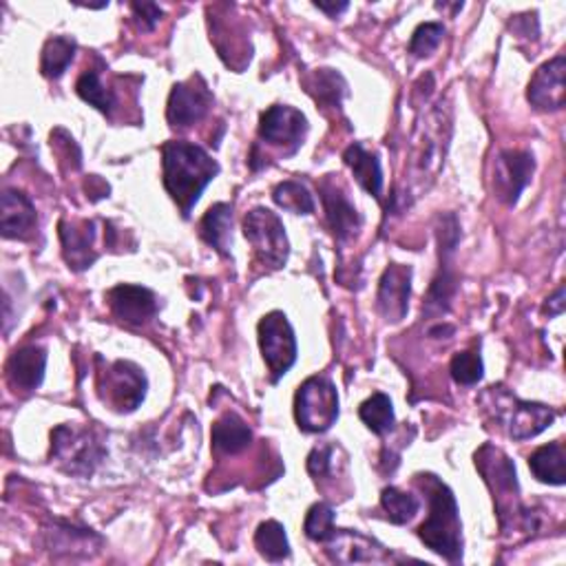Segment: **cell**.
<instances>
[{
  "instance_id": "cell-1",
  "label": "cell",
  "mask_w": 566,
  "mask_h": 566,
  "mask_svg": "<svg viewBox=\"0 0 566 566\" xmlns=\"http://www.w3.org/2000/svg\"><path fill=\"white\" fill-rule=\"evenodd\" d=\"M165 189L189 217L200 202L204 189L219 176V165L197 145L182 139H171L162 147Z\"/></svg>"
},
{
  "instance_id": "cell-2",
  "label": "cell",
  "mask_w": 566,
  "mask_h": 566,
  "mask_svg": "<svg viewBox=\"0 0 566 566\" xmlns=\"http://www.w3.org/2000/svg\"><path fill=\"white\" fill-rule=\"evenodd\" d=\"M416 483L428 496L430 516L418 527L422 544L456 564L463 559V522L459 516V502L454 491L434 474H418Z\"/></svg>"
},
{
  "instance_id": "cell-3",
  "label": "cell",
  "mask_w": 566,
  "mask_h": 566,
  "mask_svg": "<svg viewBox=\"0 0 566 566\" xmlns=\"http://www.w3.org/2000/svg\"><path fill=\"white\" fill-rule=\"evenodd\" d=\"M450 115L448 109L437 106L422 122H418V128L411 139V158H409V180L405 184L403 195H396V200H403V204H409L418 197V193L437 180L445 165V154L450 147Z\"/></svg>"
},
{
  "instance_id": "cell-4",
  "label": "cell",
  "mask_w": 566,
  "mask_h": 566,
  "mask_svg": "<svg viewBox=\"0 0 566 566\" xmlns=\"http://www.w3.org/2000/svg\"><path fill=\"white\" fill-rule=\"evenodd\" d=\"M476 469L483 474L487 487L494 494L502 531L509 522L513 524V529L520 524L524 531H531V516L520 505V485L511 459L502 450L485 445L476 454Z\"/></svg>"
},
{
  "instance_id": "cell-5",
  "label": "cell",
  "mask_w": 566,
  "mask_h": 566,
  "mask_svg": "<svg viewBox=\"0 0 566 566\" xmlns=\"http://www.w3.org/2000/svg\"><path fill=\"white\" fill-rule=\"evenodd\" d=\"M487 398H491L494 416L502 422L513 441H529L542 434L555 420V411L540 403L518 400L502 387H489Z\"/></svg>"
},
{
  "instance_id": "cell-6",
  "label": "cell",
  "mask_w": 566,
  "mask_h": 566,
  "mask_svg": "<svg viewBox=\"0 0 566 566\" xmlns=\"http://www.w3.org/2000/svg\"><path fill=\"white\" fill-rule=\"evenodd\" d=\"M295 418L302 432L324 434L339 418V394L328 376L308 378L295 398Z\"/></svg>"
},
{
  "instance_id": "cell-7",
  "label": "cell",
  "mask_w": 566,
  "mask_h": 566,
  "mask_svg": "<svg viewBox=\"0 0 566 566\" xmlns=\"http://www.w3.org/2000/svg\"><path fill=\"white\" fill-rule=\"evenodd\" d=\"M244 235L252 246L254 259L268 268L279 270L286 265L291 254V244L286 237V228L276 213L268 208H252L244 217Z\"/></svg>"
},
{
  "instance_id": "cell-8",
  "label": "cell",
  "mask_w": 566,
  "mask_h": 566,
  "mask_svg": "<svg viewBox=\"0 0 566 566\" xmlns=\"http://www.w3.org/2000/svg\"><path fill=\"white\" fill-rule=\"evenodd\" d=\"M52 459L65 474L89 478L104 459V448L91 432L60 424L52 432Z\"/></svg>"
},
{
  "instance_id": "cell-9",
  "label": "cell",
  "mask_w": 566,
  "mask_h": 566,
  "mask_svg": "<svg viewBox=\"0 0 566 566\" xmlns=\"http://www.w3.org/2000/svg\"><path fill=\"white\" fill-rule=\"evenodd\" d=\"M308 133V117L288 104H272L259 117V139L283 158L295 156Z\"/></svg>"
},
{
  "instance_id": "cell-10",
  "label": "cell",
  "mask_w": 566,
  "mask_h": 566,
  "mask_svg": "<svg viewBox=\"0 0 566 566\" xmlns=\"http://www.w3.org/2000/svg\"><path fill=\"white\" fill-rule=\"evenodd\" d=\"M147 376L131 361H115L98 374V392L115 411H135L147 398Z\"/></svg>"
},
{
  "instance_id": "cell-11",
  "label": "cell",
  "mask_w": 566,
  "mask_h": 566,
  "mask_svg": "<svg viewBox=\"0 0 566 566\" xmlns=\"http://www.w3.org/2000/svg\"><path fill=\"white\" fill-rule=\"evenodd\" d=\"M259 346L270 370V381L276 383L288 374L297 361V339L288 317L274 310L259 321Z\"/></svg>"
},
{
  "instance_id": "cell-12",
  "label": "cell",
  "mask_w": 566,
  "mask_h": 566,
  "mask_svg": "<svg viewBox=\"0 0 566 566\" xmlns=\"http://www.w3.org/2000/svg\"><path fill=\"white\" fill-rule=\"evenodd\" d=\"M535 171V160L529 151H500L494 162V193L507 204L516 206L522 191L529 186Z\"/></svg>"
},
{
  "instance_id": "cell-13",
  "label": "cell",
  "mask_w": 566,
  "mask_h": 566,
  "mask_svg": "<svg viewBox=\"0 0 566 566\" xmlns=\"http://www.w3.org/2000/svg\"><path fill=\"white\" fill-rule=\"evenodd\" d=\"M213 106V93L208 91L206 82L195 76L189 82H180L173 87L167 117L173 128H191L193 124L202 122Z\"/></svg>"
},
{
  "instance_id": "cell-14",
  "label": "cell",
  "mask_w": 566,
  "mask_h": 566,
  "mask_svg": "<svg viewBox=\"0 0 566 566\" xmlns=\"http://www.w3.org/2000/svg\"><path fill=\"white\" fill-rule=\"evenodd\" d=\"M106 302L113 317L126 326H145L160 310L158 297L149 288L133 286V283H120L111 288Z\"/></svg>"
},
{
  "instance_id": "cell-15",
  "label": "cell",
  "mask_w": 566,
  "mask_h": 566,
  "mask_svg": "<svg viewBox=\"0 0 566 566\" xmlns=\"http://www.w3.org/2000/svg\"><path fill=\"white\" fill-rule=\"evenodd\" d=\"M411 297V268L403 263H392L378 283L376 310L385 321L398 324L405 319Z\"/></svg>"
},
{
  "instance_id": "cell-16",
  "label": "cell",
  "mask_w": 566,
  "mask_h": 566,
  "mask_svg": "<svg viewBox=\"0 0 566 566\" xmlns=\"http://www.w3.org/2000/svg\"><path fill=\"white\" fill-rule=\"evenodd\" d=\"M564 71L566 60L564 56H555L553 60L544 63L531 78L527 89V100L537 111H559L566 100V87H564Z\"/></svg>"
},
{
  "instance_id": "cell-17",
  "label": "cell",
  "mask_w": 566,
  "mask_h": 566,
  "mask_svg": "<svg viewBox=\"0 0 566 566\" xmlns=\"http://www.w3.org/2000/svg\"><path fill=\"white\" fill-rule=\"evenodd\" d=\"M326 553L330 555L332 562H339V564L385 562L392 557L383 544L350 529H335L330 540H326Z\"/></svg>"
},
{
  "instance_id": "cell-18",
  "label": "cell",
  "mask_w": 566,
  "mask_h": 566,
  "mask_svg": "<svg viewBox=\"0 0 566 566\" xmlns=\"http://www.w3.org/2000/svg\"><path fill=\"white\" fill-rule=\"evenodd\" d=\"M319 193H321L328 224H330L335 237L339 241H346L352 235H356L363 226V217L356 211V206L350 202V197L343 193V189L332 180V176H328L319 184Z\"/></svg>"
},
{
  "instance_id": "cell-19",
  "label": "cell",
  "mask_w": 566,
  "mask_h": 566,
  "mask_svg": "<svg viewBox=\"0 0 566 566\" xmlns=\"http://www.w3.org/2000/svg\"><path fill=\"white\" fill-rule=\"evenodd\" d=\"M0 226L5 239H30L38 226L34 202L25 193L8 189L0 202Z\"/></svg>"
},
{
  "instance_id": "cell-20",
  "label": "cell",
  "mask_w": 566,
  "mask_h": 566,
  "mask_svg": "<svg viewBox=\"0 0 566 566\" xmlns=\"http://www.w3.org/2000/svg\"><path fill=\"white\" fill-rule=\"evenodd\" d=\"M60 239H63V254L71 270L82 272L93 265L98 252L95 244V222H60Z\"/></svg>"
},
{
  "instance_id": "cell-21",
  "label": "cell",
  "mask_w": 566,
  "mask_h": 566,
  "mask_svg": "<svg viewBox=\"0 0 566 566\" xmlns=\"http://www.w3.org/2000/svg\"><path fill=\"white\" fill-rule=\"evenodd\" d=\"M47 367V352L38 346L16 350L8 361V378L16 389L34 392L41 387Z\"/></svg>"
},
{
  "instance_id": "cell-22",
  "label": "cell",
  "mask_w": 566,
  "mask_h": 566,
  "mask_svg": "<svg viewBox=\"0 0 566 566\" xmlns=\"http://www.w3.org/2000/svg\"><path fill=\"white\" fill-rule=\"evenodd\" d=\"M252 443V432L241 416L226 411L213 424V450L224 456H235Z\"/></svg>"
},
{
  "instance_id": "cell-23",
  "label": "cell",
  "mask_w": 566,
  "mask_h": 566,
  "mask_svg": "<svg viewBox=\"0 0 566 566\" xmlns=\"http://www.w3.org/2000/svg\"><path fill=\"white\" fill-rule=\"evenodd\" d=\"M343 162L352 169L356 182L361 184L363 191H367L370 195H374L376 200H381L383 195V171H381V162L374 154L365 151L363 145L354 142L343 154Z\"/></svg>"
},
{
  "instance_id": "cell-24",
  "label": "cell",
  "mask_w": 566,
  "mask_h": 566,
  "mask_svg": "<svg viewBox=\"0 0 566 566\" xmlns=\"http://www.w3.org/2000/svg\"><path fill=\"white\" fill-rule=\"evenodd\" d=\"M200 237L211 248H215L222 257H228L233 246V206L230 204L211 206L200 222Z\"/></svg>"
},
{
  "instance_id": "cell-25",
  "label": "cell",
  "mask_w": 566,
  "mask_h": 566,
  "mask_svg": "<svg viewBox=\"0 0 566 566\" xmlns=\"http://www.w3.org/2000/svg\"><path fill=\"white\" fill-rule=\"evenodd\" d=\"M564 463H566V454L562 443H548L529 456V467L533 476L540 483L555 485V487H562L566 483Z\"/></svg>"
},
{
  "instance_id": "cell-26",
  "label": "cell",
  "mask_w": 566,
  "mask_h": 566,
  "mask_svg": "<svg viewBox=\"0 0 566 566\" xmlns=\"http://www.w3.org/2000/svg\"><path fill=\"white\" fill-rule=\"evenodd\" d=\"M306 91L321 104L324 109H339L343 95L348 93V84L341 73L335 69H319L310 78H306Z\"/></svg>"
},
{
  "instance_id": "cell-27",
  "label": "cell",
  "mask_w": 566,
  "mask_h": 566,
  "mask_svg": "<svg viewBox=\"0 0 566 566\" xmlns=\"http://www.w3.org/2000/svg\"><path fill=\"white\" fill-rule=\"evenodd\" d=\"M254 546L270 562H281V559L291 557V544L286 537V529H283V524L276 520H268V522L259 524V529L254 533Z\"/></svg>"
},
{
  "instance_id": "cell-28",
  "label": "cell",
  "mask_w": 566,
  "mask_h": 566,
  "mask_svg": "<svg viewBox=\"0 0 566 566\" xmlns=\"http://www.w3.org/2000/svg\"><path fill=\"white\" fill-rule=\"evenodd\" d=\"M76 58V41L67 36H54L47 41L43 49V60H41V71L45 78H60L69 65Z\"/></svg>"
},
{
  "instance_id": "cell-29",
  "label": "cell",
  "mask_w": 566,
  "mask_h": 566,
  "mask_svg": "<svg viewBox=\"0 0 566 566\" xmlns=\"http://www.w3.org/2000/svg\"><path fill=\"white\" fill-rule=\"evenodd\" d=\"M359 416L361 420L367 424V430H372L374 434L383 437L387 432H392L394 428V405L389 400L387 394L383 392H376L372 394L359 409Z\"/></svg>"
},
{
  "instance_id": "cell-30",
  "label": "cell",
  "mask_w": 566,
  "mask_h": 566,
  "mask_svg": "<svg viewBox=\"0 0 566 566\" xmlns=\"http://www.w3.org/2000/svg\"><path fill=\"white\" fill-rule=\"evenodd\" d=\"M272 200L279 208L295 213V215H313L315 213V200H313L310 191L302 182H295V180L276 184L272 191Z\"/></svg>"
},
{
  "instance_id": "cell-31",
  "label": "cell",
  "mask_w": 566,
  "mask_h": 566,
  "mask_svg": "<svg viewBox=\"0 0 566 566\" xmlns=\"http://www.w3.org/2000/svg\"><path fill=\"white\" fill-rule=\"evenodd\" d=\"M76 91L78 95L89 102L91 106H95L98 111H102L104 115H111L113 106H115V100H113V93L109 87H104L100 73L95 69H87L78 82H76Z\"/></svg>"
},
{
  "instance_id": "cell-32",
  "label": "cell",
  "mask_w": 566,
  "mask_h": 566,
  "mask_svg": "<svg viewBox=\"0 0 566 566\" xmlns=\"http://www.w3.org/2000/svg\"><path fill=\"white\" fill-rule=\"evenodd\" d=\"M381 507L387 513V520L392 524H407L420 509V502L416 496L400 491L396 487H385L381 494Z\"/></svg>"
},
{
  "instance_id": "cell-33",
  "label": "cell",
  "mask_w": 566,
  "mask_h": 566,
  "mask_svg": "<svg viewBox=\"0 0 566 566\" xmlns=\"http://www.w3.org/2000/svg\"><path fill=\"white\" fill-rule=\"evenodd\" d=\"M450 372H452V376H454V381H456L459 385H476V383L483 378V372H485L480 352H478V350L459 352V354L452 359Z\"/></svg>"
},
{
  "instance_id": "cell-34",
  "label": "cell",
  "mask_w": 566,
  "mask_h": 566,
  "mask_svg": "<svg viewBox=\"0 0 566 566\" xmlns=\"http://www.w3.org/2000/svg\"><path fill=\"white\" fill-rule=\"evenodd\" d=\"M304 531L315 542H326L335 533V509L328 502H317L306 516Z\"/></svg>"
},
{
  "instance_id": "cell-35",
  "label": "cell",
  "mask_w": 566,
  "mask_h": 566,
  "mask_svg": "<svg viewBox=\"0 0 566 566\" xmlns=\"http://www.w3.org/2000/svg\"><path fill=\"white\" fill-rule=\"evenodd\" d=\"M445 36V27L443 23H422L416 27L411 43H409V54L416 58H424V56H432L439 45L443 43Z\"/></svg>"
},
{
  "instance_id": "cell-36",
  "label": "cell",
  "mask_w": 566,
  "mask_h": 566,
  "mask_svg": "<svg viewBox=\"0 0 566 566\" xmlns=\"http://www.w3.org/2000/svg\"><path fill=\"white\" fill-rule=\"evenodd\" d=\"M335 445H319L310 452L308 456V472L310 476L319 483L332 474V463H335Z\"/></svg>"
},
{
  "instance_id": "cell-37",
  "label": "cell",
  "mask_w": 566,
  "mask_h": 566,
  "mask_svg": "<svg viewBox=\"0 0 566 566\" xmlns=\"http://www.w3.org/2000/svg\"><path fill=\"white\" fill-rule=\"evenodd\" d=\"M131 12L142 32H154L162 19V10L154 3H133Z\"/></svg>"
},
{
  "instance_id": "cell-38",
  "label": "cell",
  "mask_w": 566,
  "mask_h": 566,
  "mask_svg": "<svg viewBox=\"0 0 566 566\" xmlns=\"http://www.w3.org/2000/svg\"><path fill=\"white\" fill-rule=\"evenodd\" d=\"M544 313L548 317H559L564 313V286H559L555 291V295L551 299H546V306H544Z\"/></svg>"
},
{
  "instance_id": "cell-39",
  "label": "cell",
  "mask_w": 566,
  "mask_h": 566,
  "mask_svg": "<svg viewBox=\"0 0 566 566\" xmlns=\"http://www.w3.org/2000/svg\"><path fill=\"white\" fill-rule=\"evenodd\" d=\"M315 8L321 10V12H326L328 16H339V14H343L350 5H348V3H315Z\"/></svg>"
},
{
  "instance_id": "cell-40",
  "label": "cell",
  "mask_w": 566,
  "mask_h": 566,
  "mask_svg": "<svg viewBox=\"0 0 566 566\" xmlns=\"http://www.w3.org/2000/svg\"><path fill=\"white\" fill-rule=\"evenodd\" d=\"M443 335H454V328L452 326H437V328L430 330V337H434V339H445Z\"/></svg>"
}]
</instances>
